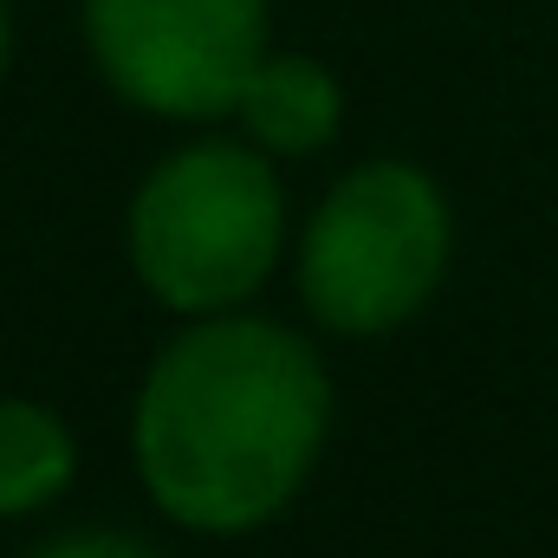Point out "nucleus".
Listing matches in <instances>:
<instances>
[{
	"label": "nucleus",
	"instance_id": "f257e3e1",
	"mask_svg": "<svg viewBox=\"0 0 558 558\" xmlns=\"http://www.w3.org/2000/svg\"><path fill=\"white\" fill-rule=\"evenodd\" d=\"M331 422L318 351L267 318H202L137 390V468L189 533H254L305 487Z\"/></svg>",
	"mask_w": 558,
	"mask_h": 558
},
{
	"label": "nucleus",
	"instance_id": "6e6552de",
	"mask_svg": "<svg viewBox=\"0 0 558 558\" xmlns=\"http://www.w3.org/2000/svg\"><path fill=\"white\" fill-rule=\"evenodd\" d=\"M0 72H7V0H0Z\"/></svg>",
	"mask_w": 558,
	"mask_h": 558
},
{
	"label": "nucleus",
	"instance_id": "f03ea898",
	"mask_svg": "<svg viewBox=\"0 0 558 558\" xmlns=\"http://www.w3.org/2000/svg\"><path fill=\"white\" fill-rule=\"evenodd\" d=\"M286 195L241 143H189L143 175L131 202V267L169 312L215 318L260 292L279 260Z\"/></svg>",
	"mask_w": 558,
	"mask_h": 558
},
{
	"label": "nucleus",
	"instance_id": "20e7f679",
	"mask_svg": "<svg viewBox=\"0 0 558 558\" xmlns=\"http://www.w3.org/2000/svg\"><path fill=\"white\" fill-rule=\"evenodd\" d=\"M111 92L156 118H221L267 59V0H85Z\"/></svg>",
	"mask_w": 558,
	"mask_h": 558
},
{
	"label": "nucleus",
	"instance_id": "0eeeda50",
	"mask_svg": "<svg viewBox=\"0 0 558 558\" xmlns=\"http://www.w3.org/2000/svg\"><path fill=\"white\" fill-rule=\"evenodd\" d=\"M33 558H156V553H143L137 539H118V533H78V539H59V546H46Z\"/></svg>",
	"mask_w": 558,
	"mask_h": 558
},
{
	"label": "nucleus",
	"instance_id": "39448f33",
	"mask_svg": "<svg viewBox=\"0 0 558 558\" xmlns=\"http://www.w3.org/2000/svg\"><path fill=\"white\" fill-rule=\"evenodd\" d=\"M234 118L254 131V143H267L279 156H312L338 137V118H344V92L338 78L305 59V52H267L254 65V78L241 85V105Z\"/></svg>",
	"mask_w": 558,
	"mask_h": 558
},
{
	"label": "nucleus",
	"instance_id": "423d86ee",
	"mask_svg": "<svg viewBox=\"0 0 558 558\" xmlns=\"http://www.w3.org/2000/svg\"><path fill=\"white\" fill-rule=\"evenodd\" d=\"M72 468H78V448H72L65 422L46 403L0 397V520L52 507L65 494Z\"/></svg>",
	"mask_w": 558,
	"mask_h": 558
},
{
	"label": "nucleus",
	"instance_id": "7ed1b4c3",
	"mask_svg": "<svg viewBox=\"0 0 558 558\" xmlns=\"http://www.w3.org/2000/svg\"><path fill=\"white\" fill-rule=\"evenodd\" d=\"M448 195L416 162L351 169L312 215L299 247V292L338 338H384L416 318L448 274Z\"/></svg>",
	"mask_w": 558,
	"mask_h": 558
}]
</instances>
